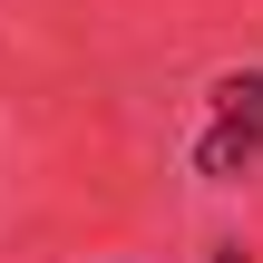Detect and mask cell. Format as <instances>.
Listing matches in <instances>:
<instances>
[{
    "label": "cell",
    "mask_w": 263,
    "mask_h": 263,
    "mask_svg": "<svg viewBox=\"0 0 263 263\" xmlns=\"http://www.w3.org/2000/svg\"><path fill=\"white\" fill-rule=\"evenodd\" d=\"M205 176H254L263 166V68H224L215 78V127L195 137Z\"/></svg>",
    "instance_id": "1"
},
{
    "label": "cell",
    "mask_w": 263,
    "mask_h": 263,
    "mask_svg": "<svg viewBox=\"0 0 263 263\" xmlns=\"http://www.w3.org/2000/svg\"><path fill=\"white\" fill-rule=\"evenodd\" d=\"M224 263H234V254H224Z\"/></svg>",
    "instance_id": "2"
}]
</instances>
